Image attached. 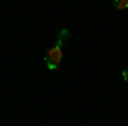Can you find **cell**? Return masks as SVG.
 Listing matches in <instances>:
<instances>
[{
    "label": "cell",
    "mask_w": 128,
    "mask_h": 126,
    "mask_svg": "<svg viewBox=\"0 0 128 126\" xmlns=\"http://www.w3.org/2000/svg\"><path fill=\"white\" fill-rule=\"evenodd\" d=\"M62 48L58 46H53V48H50L46 51V55H44V63H46V67L50 70H56L60 67V63H62Z\"/></svg>",
    "instance_id": "cell-1"
},
{
    "label": "cell",
    "mask_w": 128,
    "mask_h": 126,
    "mask_svg": "<svg viewBox=\"0 0 128 126\" xmlns=\"http://www.w3.org/2000/svg\"><path fill=\"white\" fill-rule=\"evenodd\" d=\"M113 7L114 9H128V0H116V2H113Z\"/></svg>",
    "instance_id": "cell-3"
},
{
    "label": "cell",
    "mask_w": 128,
    "mask_h": 126,
    "mask_svg": "<svg viewBox=\"0 0 128 126\" xmlns=\"http://www.w3.org/2000/svg\"><path fill=\"white\" fill-rule=\"evenodd\" d=\"M121 77H123V80H125V82H128V68H126V70H123Z\"/></svg>",
    "instance_id": "cell-4"
},
{
    "label": "cell",
    "mask_w": 128,
    "mask_h": 126,
    "mask_svg": "<svg viewBox=\"0 0 128 126\" xmlns=\"http://www.w3.org/2000/svg\"><path fill=\"white\" fill-rule=\"evenodd\" d=\"M68 38H70V31L67 29V27H63V29L60 31L58 38H56V44H55V46H58V48H63V46H65V43L68 41Z\"/></svg>",
    "instance_id": "cell-2"
}]
</instances>
